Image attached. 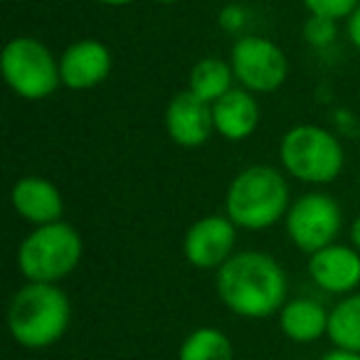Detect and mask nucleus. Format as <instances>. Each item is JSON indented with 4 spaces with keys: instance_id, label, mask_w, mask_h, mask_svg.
Masks as SVG:
<instances>
[{
    "instance_id": "8",
    "label": "nucleus",
    "mask_w": 360,
    "mask_h": 360,
    "mask_svg": "<svg viewBox=\"0 0 360 360\" xmlns=\"http://www.w3.org/2000/svg\"><path fill=\"white\" fill-rule=\"evenodd\" d=\"M230 65L237 86L252 94H271L289 77V57L276 42L259 35H242L230 47Z\"/></svg>"
},
{
    "instance_id": "1",
    "label": "nucleus",
    "mask_w": 360,
    "mask_h": 360,
    "mask_svg": "<svg viewBox=\"0 0 360 360\" xmlns=\"http://www.w3.org/2000/svg\"><path fill=\"white\" fill-rule=\"evenodd\" d=\"M215 289L227 311L240 319L262 321L276 316L289 301V279L266 252H235L215 274Z\"/></svg>"
},
{
    "instance_id": "2",
    "label": "nucleus",
    "mask_w": 360,
    "mask_h": 360,
    "mask_svg": "<svg viewBox=\"0 0 360 360\" xmlns=\"http://www.w3.org/2000/svg\"><path fill=\"white\" fill-rule=\"evenodd\" d=\"M286 173L274 165L255 163L242 168L230 180L225 193V215L237 230L262 232L286 217L291 207Z\"/></svg>"
},
{
    "instance_id": "16",
    "label": "nucleus",
    "mask_w": 360,
    "mask_h": 360,
    "mask_svg": "<svg viewBox=\"0 0 360 360\" xmlns=\"http://www.w3.org/2000/svg\"><path fill=\"white\" fill-rule=\"evenodd\" d=\"M235 89V72L232 65L220 57H202L191 67L188 75V91L200 96L207 104H215L217 99Z\"/></svg>"
},
{
    "instance_id": "17",
    "label": "nucleus",
    "mask_w": 360,
    "mask_h": 360,
    "mask_svg": "<svg viewBox=\"0 0 360 360\" xmlns=\"http://www.w3.org/2000/svg\"><path fill=\"white\" fill-rule=\"evenodd\" d=\"M326 338L338 350L360 353V291L340 296L328 314V335Z\"/></svg>"
},
{
    "instance_id": "11",
    "label": "nucleus",
    "mask_w": 360,
    "mask_h": 360,
    "mask_svg": "<svg viewBox=\"0 0 360 360\" xmlns=\"http://www.w3.org/2000/svg\"><path fill=\"white\" fill-rule=\"evenodd\" d=\"M165 131H168L170 141L180 148L205 146L215 134L212 104L202 101L200 96L188 89L178 91L165 106Z\"/></svg>"
},
{
    "instance_id": "10",
    "label": "nucleus",
    "mask_w": 360,
    "mask_h": 360,
    "mask_svg": "<svg viewBox=\"0 0 360 360\" xmlns=\"http://www.w3.org/2000/svg\"><path fill=\"white\" fill-rule=\"evenodd\" d=\"M306 271L311 281L326 294H355L360 286V252L353 245L333 242L309 257Z\"/></svg>"
},
{
    "instance_id": "22",
    "label": "nucleus",
    "mask_w": 360,
    "mask_h": 360,
    "mask_svg": "<svg viewBox=\"0 0 360 360\" xmlns=\"http://www.w3.org/2000/svg\"><path fill=\"white\" fill-rule=\"evenodd\" d=\"M345 35H348L350 45L360 52V6L355 8L348 15V20H345Z\"/></svg>"
},
{
    "instance_id": "15",
    "label": "nucleus",
    "mask_w": 360,
    "mask_h": 360,
    "mask_svg": "<svg viewBox=\"0 0 360 360\" xmlns=\"http://www.w3.org/2000/svg\"><path fill=\"white\" fill-rule=\"evenodd\" d=\"M328 314L330 309H326L316 299L296 296L281 306L276 319H279V330L284 333V338H289L291 343L309 345L328 335Z\"/></svg>"
},
{
    "instance_id": "24",
    "label": "nucleus",
    "mask_w": 360,
    "mask_h": 360,
    "mask_svg": "<svg viewBox=\"0 0 360 360\" xmlns=\"http://www.w3.org/2000/svg\"><path fill=\"white\" fill-rule=\"evenodd\" d=\"M348 237H350V245H353L355 250L360 252V215L355 217L353 225H350V235Z\"/></svg>"
},
{
    "instance_id": "13",
    "label": "nucleus",
    "mask_w": 360,
    "mask_h": 360,
    "mask_svg": "<svg viewBox=\"0 0 360 360\" xmlns=\"http://www.w3.org/2000/svg\"><path fill=\"white\" fill-rule=\"evenodd\" d=\"M11 205L32 227H42L62 220L65 198L52 180L42 175H22L11 188Z\"/></svg>"
},
{
    "instance_id": "26",
    "label": "nucleus",
    "mask_w": 360,
    "mask_h": 360,
    "mask_svg": "<svg viewBox=\"0 0 360 360\" xmlns=\"http://www.w3.org/2000/svg\"><path fill=\"white\" fill-rule=\"evenodd\" d=\"M153 3H158V6H175L178 0H153Z\"/></svg>"
},
{
    "instance_id": "14",
    "label": "nucleus",
    "mask_w": 360,
    "mask_h": 360,
    "mask_svg": "<svg viewBox=\"0 0 360 360\" xmlns=\"http://www.w3.org/2000/svg\"><path fill=\"white\" fill-rule=\"evenodd\" d=\"M212 119H215V134L225 141H235V143L247 141L257 131L262 119L257 94L235 86L212 104Z\"/></svg>"
},
{
    "instance_id": "19",
    "label": "nucleus",
    "mask_w": 360,
    "mask_h": 360,
    "mask_svg": "<svg viewBox=\"0 0 360 360\" xmlns=\"http://www.w3.org/2000/svg\"><path fill=\"white\" fill-rule=\"evenodd\" d=\"M338 37V22L328 20V18H316L311 15L309 20L304 22V40L309 47L314 50H326L330 47Z\"/></svg>"
},
{
    "instance_id": "20",
    "label": "nucleus",
    "mask_w": 360,
    "mask_h": 360,
    "mask_svg": "<svg viewBox=\"0 0 360 360\" xmlns=\"http://www.w3.org/2000/svg\"><path fill=\"white\" fill-rule=\"evenodd\" d=\"M309 15L328 20H348V15L360 6V0H301Z\"/></svg>"
},
{
    "instance_id": "18",
    "label": "nucleus",
    "mask_w": 360,
    "mask_h": 360,
    "mask_svg": "<svg viewBox=\"0 0 360 360\" xmlns=\"http://www.w3.org/2000/svg\"><path fill=\"white\" fill-rule=\"evenodd\" d=\"M178 360H235V345L225 330L215 326H200L183 338Z\"/></svg>"
},
{
    "instance_id": "3",
    "label": "nucleus",
    "mask_w": 360,
    "mask_h": 360,
    "mask_svg": "<svg viewBox=\"0 0 360 360\" xmlns=\"http://www.w3.org/2000/svg\"><path fill=\"white\" fill-rule=\"evenodd\" d=\"M72 323L70 296L60 284H35L25 286L13 294L8 304V330L11 338L25 350L52 348L65 338Z\"/></svg>"
},
{
    "instance_id": "23",
    "label": "nucleus",
    "mask_w": 360,
    "mask_h": 360,
    "mask_svg": "<svg viewBox=\"0 0 360 360\" xmlns=\"http://www.w3.org/2000/svg\"><path fill=\"white\" fill-rule=\"evenodd\" d=\"M321 360H360V353H350V350H328Z\"/></svg>"
},
{
    "instance_id": "21",
    "label": "nucleus",
    "mask_w": 360,
    "mask_h": 360,
    "mask_svg": "<svg viewBox=\"0 0 360 360\" xmlns=\"http://www.w3.org/2000/svg\"><path fill=\"white\" fill-rule=\"evenodd\" d=\"M247 22H250V13H247L240 3H227V6H222L220 13H217V25L225 32H230V35L242 37Z\"/></svg>"
},
{
    "instance_id": "7",
    "label": "nucleus",
    "mask_w": 360,
    "mask_h": 360,
    "mask_svg": "<svg viewBox=\"0 0 360 360\" xmlns=\"http://www.w3.org/2000/svg\"><path fill=\"white\" fill-rule=\"evenodd\" d=\"M286 237L304 255L323 250L333 245L343 227V210L333 195L321 191H311L291 202L284 217Z\"/></svg>"
},
{
    "instance_id": "25",
    "label": "nucleus",
    "mask_w": 360,
    "mask_h": 360,
    "mask_svg": "<svg viewBox=\"0 0 360 360\" xmlns=\"http://www.w3.org/2000/svg\"><path fill=\"white\" fill-rule=\"evenodd\" d=\"M94 3H99L104 8H126L131 3H136V0H94Z\"/></svg>"
},
{
    "instance_id": "5",
    "label": "nucleus",
    "mask_w": 360,
    "mask_h": 360,
    "mask_svg": "<svg viewBox=\"0 0 360 360\" xmlns=\"http://www.w3.org/2000/svg\"><path fill=\"white\" fill-rule=\"evenodd\" d=\"M84 242L75 225L60 220L52 225L32 227L18 247V269L25 281L60 284L79 266Z\"/></svg>"
},
{
    "instance_id": "4",
    "label": "nucleus",
    "mask_w": 360,
    "mask_h": 360,
    "mask_svg": "<svg viewBox=\"0 0 360 360\" xmlns=\"http://www.w3.org/2000/svg\"><path fill=\"white\" fill-rule=\"evenodd\" d=\"M281 170L306 186H328L343 173L345 150L333 131L316 124L291 126L279 141Z\"/></svg>"
},
{
    "instance_id": "12",
    "label": "nucleus",
    "mask_w": 360,
    "mask_h": 360,
    "mask_svg": "<svg viewBox=\"0 0 360 360\" xmlns=\"http://www.w3.org/2000/svg\"><path fill=\"white\" fill-rule=\"evenodd\" d=\"M111 50L99 40H77L60 55L62 86L72 91H86L104 84L111 75Z\"/></svg>"
},
{
    "instance_id": "6",
    "label": "nucleus",
    "mask_w": 360,
    "mask_h": 360,
    "mask_svg": "<svg viewBox=\"0 0 360 360\" xmlns=\"http://www.w3.org/2000/svg\"><path fill=\"white\" fill-rule=\"evenodd\" d=\"M0 72L8 89L25 101L50 99L62 84L60 57L37 37L20 35L6 42L0 55Z\"/></svg>"
},
{
    "instance_id": "9",
    "label": "nucleus",
    "mask_w": 360,
    "mask_h": 360,
    "mask_svg": "<svg viewBox=\"0 0 360 360\" xmlns=\"http://www.w3.org/2000/svg\"><path fill=\"white\" fill-rule=\"evenodd\" d=\"M237 247V225L227 215H205L188 227L183 255L195 269L217 271Z\"/></svg>"
}]
</instances>
